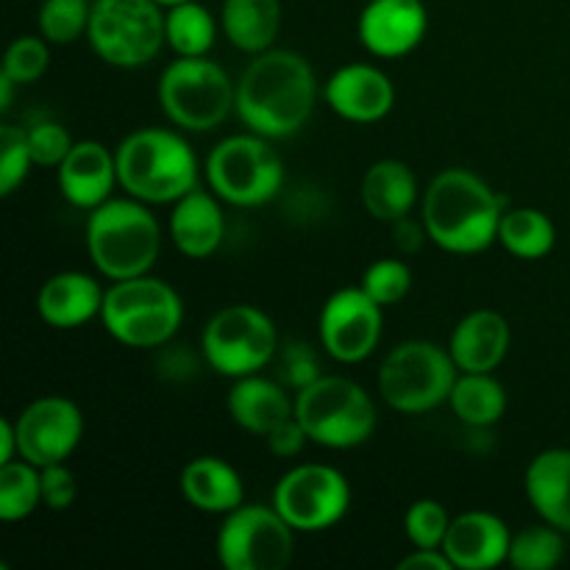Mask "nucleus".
<instances>
[{"instance_id": "f257e3e1", "label": "nucleus", "mask_w": 570, "mask_h": 570, "mask_svg": "<svg viewBox=\"0 0 570 570\" xmlns=\"http://www.w3.org/2000/svg\"><path fill=\"white\" fill-rule=\"evenodd\" d=\"M317 78L309 61L287 48L256 53L237 78V111L245 128L267 139H287L309 122Z\"/></svg>"}, {"instance_id": "f03ea898", "label": "nucleus", "mask_w": 570, "mask_h": 570, "mask_svg": "<svg viewBox=\"0 0 570 570\" xmlns=\"http://www.w3.org/2000/svg\"><path fill=\"white\" fill-rule=\"evenodd\" d=\"M507 204L482 176L449 167L423 193V226L440 250L473 256L499 243V223Z\"/></svg>"}, {"instance_id": "7ed1b4c3", "label": "nucleus", "mask_w": 570, "mask_h": 570, "mask_svg": "<svg viewBox=\"0 0 570 570\" xmlns=\"http://www.w3.org/2000/svg\"><path fill=\"white\" fill-rule=\"evenodd\" d=\"M117 181L131 198L173 206L200 187V161L181 128H137L115 148Z\"/></svg>"}, {"instance_id": "20e7f679", "label": "nucleus", "mask_w": 570, "mask_h": 570, "mask_svg": "<svg viewBox=\"0 0 570 570\" xmlns=\"http://www.w3.org/2000/svg\"><path fill=\"white\" fill-rule=\"evenodd\" d=\"M87 250L95 271L109 282L148 276L161 254V226L150 204L126 195L89 212Z\"/></svg>"}, {"instance_id": "39448f33", "label": "nucleus", "mask_w": 570, "mask_h": 570, "mask_svg": "<svg viewBox=\"0 0 570 570\" xmlns=\"http://www.w3.org/2000/svg\"><path fill=\"white\" fill-rule=\"evenodd\" d=\"M98 321L126 348L156 351L176 340L184 323V301L176 287L150 273L122 278L106 289Z\"/></svg>"}, {"instance_id": "423d86ee", "label": "nucleus", "mask_w": 570, "mask_h": 570, "mask_svg": "<svg viewBox=\"0 0 570 570\" xmlns=\"http://www.w3.org/2000/svg\"><path fill=\"white\" fill-rule=\"evenodd\" d=\"M295 417L315 445L351 451L376 434L379 410L373 395L348 376H326L295 393Z\"/></svg>"}, {"instance_id": "0eeeda50", "label": "nucleus", "mask_w": 570, "mask_h": 570, "mask_svg": "<svg viewBox=\"0 0 570 570\" xmlns=\"http://www.w3.org/2000/svg\"><path fill=\"white\" fill-rule=\"evenodd\" d=\"M271 142L254 131L220 139L204 161L206 187L237 209L276 200L284 189V161Z\"/></svg>"}, {"instance_id": "6e6552de", "label": "nucleus", "mask_w": 570, "mask_h": 570, "mask_svg": "<svg viewBox=\"0 0 570 570\" xmlns=\"http://www.w3.org/2000/svg\"><path fill=\"white\" fill-rule=\"evenodd\" d=\"M156 95L173 126L189 134H209L237 106V81L206 56H178L161 70Z\"/></svg>"}, {"instance_id": "1a4fd4ad", "label": "nucleus", "mask_w": 570, "mask_h": 570, "mask_svg": "<svg viewBox=\"0 0 570 570\" xmlns=\"http://www.w3.org/2000/svg\"><path fill=\"white\" fill-rule=\"evenodd\" d=\"M460 367L449 348L432 340H406L379 367V395L401 415H426L449 404Z\"/></svg>"}, {"instance_id": "9d476101", "label": "nucleus", "mask_w": 570, "mask_h": 570, "mask_svg": "<svg viewBox=\"0 0 570 570\" xmlns=\"http://www.w3.org/2000/svg\"><path fill=\"white\" fill-rule=\"evenodd\" d=\"M87 39L109 67L137 70L167 45L165 9L156 0H92Z\"/></svg>"}, {"instance_id": "9b49d317", "label": "nucleus", "mask_w": 570, "mask_h": 570, "mask_svg": "<svg viewBox=\"0 0 570 570\" xmlns=\"http://www.w3.org/2000/svg\"><path fill=\"white\" fill-rule=\"evenodd\" d=\"M276 323L254 304H232L217 309L200 334V354L217 376L243 379L262 373L278 351Z\"/></svg>"}, {"instance_id": "f8f14e48", "label": "nucleus", "mask_w": 570, "mask_h": 570, "mask_svg": "<svg viewBox=\"0 0 570 570\" xmlns=\"http://www.w3.org/2000/svg\"><path fill=\"white\" fill-rule=\"evenodd\" d=\"M295 534L273 504H243L223 515L217 562L226 570H282L295 557Z\"/></svg>"}, {"instance_id": "ddd939ff", "label": "nucleus", "mask_w": 570, "mask_h": 570, "mask_svg": "<svg viewBox=\"0 0 570 570\" xmlns=\"http://www.w3.org/2000/svg\"><path fill=\"white\" fill-rule=\"evenodd\" d=\"M273 507L298 534H321L340 527L348 515L351 484L334 465L304 462L278 479Z\"/></svg>"}, {"instance_id": "4468645a", "label": "nucleus", "mask_w": 570, "mask_h": 570, "mask_svg": "<svg viewBox=\"0 0 570 570\" xmlns=\"http://www.w3.org/2000/svg\"><path fill=\"white\" fill-rule=\"evenodd\" d=\"M384 332V306L362 287H340L326 298L317 321L321 348L340 365H360L376 354Z\"/></svg>"}, {"instance_id": "2eb2a0df", "label": "nucleus", "mask_w": 570, "mask_h": 570, "mask_svg": "<svg viewBox=\"0 0 570 570\" xmlns=\"http://www.w3.org/2000/svg\"><path fill=\"white\" fill-rule=\"evenodd\" d=\"M14 429L22 460L45 468L76 454L83 440V415L65 395H42L17 415Z\"/></svg>"}, {"instance_id": "dca6fc26", "label": "nucleus", "mask_w": 570, "mask_h": 570, "mask_svg": "<svg viewBox=\"0 0 570 570\" xmlns=\"http://www.w3.org/2000/svg\"><path fill=\"white\" fill-rule=\"evenodd\" d=\"M426 31L423 0H371L356 22L362 48L376 59H404L423 42Z\"/></svg>"}, {"instance_id": "f3484780", "label": "nucleus", "mask_w": 570, "mask_h": 570, "mask_svg": "<svg viewBox=\"0 0 570 570\" xmlns=\"http://www.w3.org/2000/svg\"><path fill=\"white\" fill-rule=\"evenodd\" d=\"M323 100L343 120L371 126L384 120L395 106V87L384 70L365 61L343 65L328 76Z\"/></svg>"}, {"instance_id": "a211bd4d", "label": "nucleus", "mask_w": 570, "mask_h": 570, "mask_svg": "<svg viewBox=\"0 0 570 570\" xmlns=\"http://www.w3.org/2000/svg\"><path fill=\"white\" fill-rule=\"evenodd\" d=\"M56 184L70 206L83 212L98 209L100 204L115 198V187H120L115 150L98 139H78L65 161L56 167Z\"/></svg>"}, {"instance_id": "6ab92c4d", "label": "nucleus", "mask_w": 570, "mask_h": 570, "mask_svg": "<svg viewBox=\"0 0 570 570\" xmlns=\"http://www.w3.org/2000/svg\"><path fill=\"white\" fill-rule=\"evenodd\" d=\"M512 532L495 512L468 510L451 518L443 551L454 570H493L507 566Z\"/></svg>"}, {"instance_id": "aec40b11", "label": "nucleus", "mask_w": 570, "mask_h": 570, "mask_svg": "<svg viewBox=\"0 0 570 570\" xmlns=\"http://www.w3.org/2000/svg\"><path fill=\"white\" fill-rule=\"evenodd\" d=\"M223 200L209 187H195L170 206L167 237L187 259H209L226 239V215Z\"/></svg>"}, {"instance_id": "412c9836", "label": "nucleus", "mask_w": 570, "mask_h": 570, "mask_svg": "<svg viewBox=\"0 0 570 570\" xmlns=\"http://www.w3.org/2000/svg\"><path fill=\"white\" fill-rule=\"evenodd\" d=\"M106 289L89 273L61 271L50 276L37 293V315L45 326L70 332L100 317Z\"/></svg>"}, {"instance_id": "4be33fe9", "label": "nucleus", "mask_w": 570, "mask_h": 570, "mask_svg": "<svg viewBox=\"0 0 570 570\" xmlns=\"http://www.w3.org/2000/svg\"><path fill=\"white\" fill-rule=\"evenodd\" d=\"M512 328L495 309H473L454 326L449 351L460 373H493L507 360Z\"/></svg>"}, {"instance_id": "5701e85b", "label": "nucleus", "mask_w": 570, "mask_h": 570, "mask_svg": "<svg viewBox=\"0 0 570 570\" xmlns=\"http://www.w3.org/2000/svg\"><path fill=\"white\" fill-rule=\"evenodd\" d=\"M226 406L232 421L256 438H267L278 423L295 415V399H289V387L262 373L234 379Z\"/></svg>"}, {"instance_id": "b1692460", "label": "nucleus", "mask_w": 570, "mask_h": 570, "mask_svg": "<svg viewBox=\"0 0 570 570\" xmlns=\"http://www.w3.org/2000/svg\"><path fill=\"white\" fill-rule=\"evenodd\" d=\"M184 501L206 515H228L245 504V482L232 462L220 456H195L178 479Z\"/></svg>"}, {"instance_id": "393cba45", "label": "nucleus", "mask_w": 570, "mask_h": 570, "mask_svg": "<svg viewBox=\"0 0 570 570\" xmlns=\"http://www.w3.org/2000/svg\"><path fill=\"white\" fill-rule=\"evenodd\" d=\"M523 493L540 521L570 534V449H546L532 456Z\"/></svg>"}, {"instance_id": "a878e982", "label": "nucleus", "mask_w": 570, "mask_h": 570, "mask_svg": "<svg viewBox=\"0 0 570 570\" xmlns=\"http://www.w3.org/2000/svg\"><path fill=\"white\" fill-rule=\"evenodd\" d=\"M421 189L417 178L406 161L379 159L373 161L362 178V206L373 220L395 223L410 217L417 206Z\"/></svg>"}, {"instance_id": "bb28decb", "label": "nucleus", "mask_w": 570, "mask_h": 570, "mask_svg": "<svg viewBox=\"0 0 570 570\" xmlns=\"http://www.w3.org/2000/svg\"><path fill=\"white\" fill-rule=\"evenodd\" d=\"M220 26L243 53H265L282 31V0H223Z\"/></svg>"}, {"instance_id": "cd10ccee", "label": "nucleus", "mask_w": 570, "mask_h": 570, "mask_svg": "<svg viewBox=\"0 0 570 570\" xmlns=\"http://www.w3.org/2000/svg\"><path fill=\"white\" fill-rule=\"evenodd\" d=\"M449 406L468 429H490L504 417L507 390L493 373H460Z\"/></svg>"}, {"instance_id": "c85d7f7f", "label": "nucleus", "mask_w": 570, "mask_h": 570, "mask_svg": "<svg viewBox=\"0 0 570 570\" xmlns=\"http://www.w3.org/2000/svg\"><path fill=\"white\" fill-rule=\"evenodd\" d=\"M499 243L515 259H543L557 245V226L543 209L507 206L499 223Z\"/></svg>"}, {"instance_id": "c756f323", "label": "nucleus", "mask_w": 570, "mask_h": 570, "mask_svg": "<svg viewBox=\"0 0 570 570\" xmlns=\"http://www.w3.org/2000/svg\"><path fill=\"white\" fill-rule=\"evenodd\" d=\"M165 37L176 56H209L217 39V20L204 3L187 0L165 9Z\"/></svg>"}, {"instance_id": "7c9ffc66", "label": "nucleus", "mask_w": 570, "mask_h": 570, "mask_svg": "<svg viewBox=\"0 0 570 570\" xmlns=\"http://www.w3.org/2000/svg\"><path fill=\"white\" fill-rule=\"evenodd\" d=\"M42 507V473L28 460L0 465V521L17 523Z\"/></svg>"}, {"instance_id": "2f4dec72", "label": "nucleus", "mask_w": 570, "mask_h": 570, "mask_svg": "<svg viewBox=\"0 0 570 570\" xmlns=\"http://www.w3.org/2000/svg\"><path fill=\"white\" fill-rule=\"evenodd\" d=\"M566 560V532L551 523L523 527L512 534L507 566L515 570H551Z\"/></svg>"}, {"instance_id": "473e14b6", "label": "nucleus", "mask_w": 570, "mask_h": 570, "mask_svg": "<svg viewBox=\"0 0 570 570\" xmlns=\"http://www.w3.org/2000/svg\"><path fill=\"white\" fill-rule=\"evenodd\" d=\"M92 0H42L37 11V31L50 45H72L87 37Z\"/></svg>"}, {"instance_id": "72a5a7b5", "label": "nucleus", "mask_w": 570, "mask_h": 570, "mask_svg": "<svg viewBox=\"0 0 570 570\" xmlns=\"http://www.w3.org/2000/svg\"><path fill=\"white\" fill-rule=\"evenodd\" d=\"M33 165L31 145H28L26 126H0V195L9 198L22 187Z\"/></svg>"}, {"instance_id": "f704fd0d", "label": "nucleus", "mask_w": 570, "mask_h": 570, "mask_svg": "<svg viewBox=\"0 0 570 570\" xmlns=\"http://www.w3.org/2000/svg\"><path fill=\"white\" fill-rule=\"evenodd\" d=\"M50 67V42L42 33H26L9 45L3 59V72L17 81V87L37 83Z\"/></svg>"}, {"instance_id": "c9c22d12", "label": "nucleus", "mask_w": 570, "mask_h": 570, "mask_svg": "<svg viewBox=\"0 0 570 570\" xmlns=\"http://www.w3.org/2000/svg\"><path fill=\"white\" fill-rule=\"evenodd\" d=\"M449 527V510L434 499L415 501L404 515V532L412 549H443Z\"/></svg>"}, {"instance_id": "e433bc0d", "label": "nucleus", "mask_w": 570, "mask_h": 570, "mask_svg": "<svg viewBox=\"0 0 570 570\" xmlns=\"http://www.w3.org/2000/svg\"><path fill=\"white\" fill-rule=\"evenodd\" d=\"M362 289L371 295L376 304L382 306H395L410 295L412 289V271L404 259H395V256H387V259H376L362 276Z\"/></svg>"}, {"instance_id": "4c0bfd02", "label": "nucleus", "mask_w": 570, "mask_h": 570, "mask_svg": "<svg viewBox=\"0 0 570 570\" xmlns=\"http://www.w3.org/2000/svg\"><path fill=\"white\" fill-rule=\"evenodd\" d=\"M276 376L284 387L289 390H304L309 387L312 382L323 376V362L321 354L312 348L304 340H289V343L278 345L276 351Z\"/></svg>"}, {"instance_id": "58836bf2", "label": "nucleus", "mask_w": 570, "mask_h": 570, "mask_svg": "<svg viewBox=\"0 0 570 570\" xmlns=\"http://www.w3.org/2000/svg\"><path fill=\"white\" fill-rule=\"evenodd\" d=\"M26 134L37 167H53L56 170L65 161V156L70 154L72 145H76L70 131L59 120H53V117H39V120L28 122Z\"/></svg>"}, {"instance_id": "ea45409f", "label": "nucleus", "mask_w": 570, "mask_h": 570, "mask_svg": "<svg viewBox=\"0 0 570 570\" xmlns=\"http://www.w3.org/2000/svg\"><path fill=\"white\" fill-rule=\"evenodd\" d=\"M200 365H206L204 354H195L189 345L176 343V340L156 348V373L170 384H187L198 379Z\"/></svg>"}, {"instance_id": "a19ab883", "label": "nucleus", "mask_w": 570, "mask_h": 570, "mask_svg": "<svg viewBox=\"0 0 570 570\" xmlns=\"http://www.w3.org/2000/svg\"><path fill=\"white\" fill-rule=\"evenodd\" d=\"M42 473V507L53 512H65L76 504L78 482L76 473L67 468V462H53V465L39 468Z\"/></svg>"}, {"instance_id": "79ce46f5", "label": "nucleus", "mask_w": 570, "mask_h": 570, "mask_svg": "<svg viewBox=\"0 0 570 570\" xmlns=\"http://www.w3.org/2000/svg\"><path fill=\"white\" fill-rule=\"evenodd\" d=\"M265 443L267 449H271V454L278 456V460H295V456L304 454V449L312 443V440L309 434H306V429L301 426L298 417L293 415L284 423H278V426L267 434Z\"/></svg>"}, {"instance_id": "37998d69", "label": "nucleus", "mask_w": 570, "mask_h": 570, "mask_svg": "<svg viewBox=\"0 0 570 570\" xmlns=\"http://www.w3.org/2000/svg\"><path fill=\"white\" fill-rule=\"evenodd\" d=\"M390 226H393V245H395V248H399L404 256L417 254V250H421L423 245L432 243V239H429L426 226H423V220H412V217H401V220L390 223Z\"/></svg>"}, {"instance_id": "c03bdc74", "label": "nucleus", "mask_w": 570, "mask_h": 570, "mask_svg": "<svg viewBox=\"0 0 570 570\" xmlns=\"http://www.w3.org/2000/svg\"><path fill=\"white\" fill-rule=\"evenodd\" d=\"M399 568L401 570H454L443 549H412V554H406L404 560L399 562Z\"/></svg>"}, {"instance_id": "a18cd8bd", "label": "nucleus", "mask_w": 570, "mask_h": 570, "mask_svg": "<svg viewBox=\"0 0 570 570\" xmlns=\"http://www.w3.org/2000/svg\"><path fill=\"white\" fill-rule=\"evenodd\" d=\"M14 460H20V440H17L14 421L3 417V421H0V465Z\"/></svg>"}, {"instance_id": "49530a36", "label": "nucleus", "mask_w": 570, "mask_h": 570, "mask_svg": "<svg viewBox=\"0 0 570 570\" xmlns=\"http://www.w3.org/2000/svg\"><path fill=\"white\" fill-rule=\"evenodd\" d=\"M14 87L17 81H11L6 72H0V111H9L11 109V100H14Z\"/></svg>"}, {"instance_id": "de8ad7c7", "label": "nucleus", "mask_w": 570, "mask_h": 570, "mask_svg": "<svg viewBox=\"0 0 570 570\" xmlns=\"http://www.w3.org/2000/svg\"><path fill=\"white\" fill-rule=\"evenodd\" d=\"M156 3L161 6V9H170V6H178V3H187V0H156Z\"/></svg>"}]
</instances>
